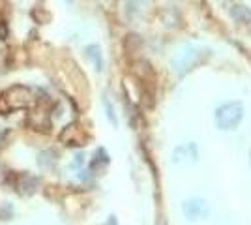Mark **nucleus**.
Returning a JSON list of instances; mask_svg holds the SVG:
<instances>
[{
	"label": "nucleus",
	"instance_id": "1",
	"mask_svg": "<svg viewBox=\"0 0 251 225\" xmlns=\"http://www.w3.org/2000/svg\"><path fill=\"white\" fill-rule=\"evenodd\" d=\"M208 56V51L199 45H186L173 56V68L178 75H186L191 70H195L204 58Z\"/></svg>",
	"mask_w": 251,
	"mask_h": 225
},
{
	"label": "nucleus",
	"instance_id": "2",
	"mask_svg": "<svg viewBox=\"0 0 251 225\" xmlns=\"http://www.w3.org/2000/svg\"><path fill=\"white\" fill-rule=\"evenodd\" d=\"M242 118H244V105L240 101H225L216 107L214 113V122L216 128L221 131H230L240 126Z\"/></svg>",
	"mask_w": 251,
	"mask_h": 225
},
{
	"label": "nucleus",
	"instance_id": "3",
	"mask_svg": "<svg viewBox=\"0 0 251 225\" xmlns=\"http://www.w3.org/2000/svg\"><path fill=\"white\" fill-rule=\"evenodd\" d=\"M182 214L186 216L189 222L206 220L210 216V204L202 197H189L182 203Z\"/></svg>",
	"mask_w": 251,
	"mask_h": 225
},
{
	"label": "nucleus",
	"instance_id": "4",
	"mask_svg": "<svg viewBox=\"0 0 251 225\" xmlns=\"http://www.w3.org/2000/svg\"><path fill=\"white\" fill-rule=\"evenodd\" d=\"M199 158V149L195 143H186V145H180L175 149L173 154V161L175 163H184V161H197Z\"/></svg>",
	"mask_w": 251,
	"mask_h": 225
},
{
	"label": "nucleus",
	"instance_id": "5",
	"mask_svg": "<svg viewBox=\"0 0 251 225\" xmlns=\"http://www.w3.org/2000/svg\"><path fill=\"white\" fill-rule=\"evenodd\" d=\"M84 53H86V58L90 60V64L96 68V72L103 70V54H101V49L98 45H88L84 49Z\"/></svg>",
	"mask_w": 251,
	"mask_h": 225
},
{
	"label": "nucleus",
	"instance_id": "6",
	"mask_svg": "<svg viewBox=\"0 0 251 225\" xmlns=\"http://www.w3.org/2000/svg\"><path fill=\"white\" fill-rule=\"evenodd\" d=\"M19 192L25 193V195H30V193L36 192V188H38V178L34 176V175H28V173H25L19 176Z\"/></svg>",
	"mask_w": 251,
	"mask_h": 225
},
{
	"label": "nucleus",
	"instance_id": "7",
	"mask_svg": "<svg viewBox=\"0 0 251 225\" xmlns=\"http://www.w3.org/2000/svg\"><path fill=\"white\" fill-rule=\"evenodd\" d=\"M232 15H234V19L240 23V25L251 21V11L246 10V8H242V6H234V8H232Z\"/></svg>",
	"mask_w": 251,
	"mask_h": 225
},
{
	"label": "nucleus",
	"instance_id": "8",
	"mask_svg": "<svg viewBox=\"0 0 251 225\" xmlns=\"http://www.w3.org/2000/svg\"><path fill=\"white\" fill-rule=\"evenodd\" d=\"M54 154H52L51 150H45V152H40V156H38V165L40 167H45V169H49L52 167V163H54V158H52Z\"/></svg>",
	"mask_w": 251,
	"mask_h": 225
},
{
	"label": "nucleus",
	"instance_id": "9",
	"mask_svg": "<svg viewBox=\"0 0 251 225\" xmlns=\"http://www.w3.org/2000/svg\"><path fill=\"white\" fill-rule=\"evenodd\" d=\"M103 107H105V113H107V118L111 120V124H113V126H118V118H116L115 107H113V103L109 101L107 96H103Z\"/></svg>",
	"mask_w": 251,
	"mask_h": 225
},
{
	"label": "nucleus",
	"instance_id": "10",
	"mask_svg": "<svg viewBox=\"0 0 251 225\" xmlns=\"http://www.w3.org/2000/svg\"><path fill=\"white\" fill-rule=\"evenodd\" d=\"M98 163H109V158H107V152H105L103 149H100L98 152H96V156H94V161H92V167H96Z\"/></svg>",
	"mask_w": 251,
	"mask_h": 225
},
{
	"label": "nucleus",
	"instance_id": "11",
	"mask_svg": "<svg viewBox=\"0 0 251 225\" xmlns=\"http://www.w3.org/2000/svg\"><path fill=\"white\" fill-rule=\"evenodd\" d=\"M83 161H84V156H83V154H77V156L74 158V161H72V167L79 169V167L83 165Z\"/></svg>",
	"mask_w": 251,
	"mask_h": 225
},
{
	"label": "nucleus",
	"instance_id": "12",
	"mask_svg": "<svg viewBox=\"0 0 251 225\" xmlns=\"http://www.w3.org/2000/svg\"><path fill=\"white\" fill-rule=\"evenodd\" d=\"M0 38H2V40L8 38V25H6V23H0Z\"/></svg>",
	"mask_w": 251,
	"mask_h": 225
},
{
	"label": "nucleus",
	"instance_id": "13",
	"mask_svg": "<svg viewBox=\"0 0 251 225\" xmlns=\"http://www.w3.org/2000/svg\"><path fill=\"white\" fill-rule=\"evenodd\" d=\"M2 141H4V131L0 129V145H2Z\"/></svg>",
	"mask_w": 251,
	"mask_h": 225
},
{
	"label": "nucleus",
	"instance_id": "14",
	"mask_svg": "<svg viewBox=\"0 0 251 225\" xmlns=\"http://www.w3.org/2000/svg\"><path fill=\"white\" fill-rule=\"evenodd\" d=\"M250 169H251V152H250Z\"/></svg>",
	"mask_w": 251,
	"mask_h": 225
},
{
	"label": "nucleus",
	"instance_id": "15",
	"mask_svg": "<svg viewBox=\"0 0 251 225\" xmlns=\"http://www.w3.org/2000/svg\"><path fill=\"white\" fill-rule=\"evenodd\" d=\"M66 2H68V4H72V2H74V0H66Z\"/></svg>",
	"mask_w": 251,
	"mask_h": 225
}]
</instances>
